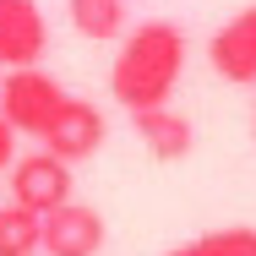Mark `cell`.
Returning a JSON list of instances; mask_svg holds the SVG:
<instances>
[{"label": "cell", "instance_id": "obj_6", "mask_svg": "<svg viewBox=\"0 0 256 256\" xmlns=\"http://www.w3.org/2000/svg\"><path fill=\"white\" fill-rule=\"evenodd\" d=\"M207 60H212V71H218L224 82H234V88H251L256 82V6L234 11V16L212 33Z\"/></svg>", "mask_w": 256, "mask_h": 256}, {"label": "cell", "instance_id": "obj_3", "mask_svg": "<svg viewBox=\"0 0 256 256\" xmlns=\"http://www.w3.org/2000/svg\"><path fill=\"white\" fill-rule=\"evenodd\" d=\"M11 202L33 207V212H50V207L71 202V164L54 158L50 148H33V153L11 158Z\"/></svg>", "mask_w": 256, "mask_h": 256}, {"label": "cell", "instance_id": "obj_5", "mask_svg": "<svg viewBox=\"0 0 256 256\" xmlns=\"http://www.w3.org/2000/svg\"><path fill=\"white\" fill-rule=\"evenodd\" d=\"M104 234V212L88 202H60L44 212V256H98Z\"/></svg>", "mask_w": 256, "mask_h": 256}, {"label": "cell", "instance_id": "obj_13", "mask_svg": "<svg viewBox=\"0 0 256 256\" xmlns=\"http://www.w3.org/2000/svg\"><path fill=\"white\" fill-rule=\"evenodd\" d=\"M251 136H256V114H251Z\"/></svg>", "mask_w": 256, "mask_h": 256}, {"label": "cell", "instance_id": "obj_4", "mask_svg": "<svg viewBox=\"0 0 256 256\" xmlns=\"http://www.w3.org/2000/svg\"><path fill=\"white\" fill-rule=\"evenodd\" d=\"M104 136H109V126H104V109H98V104L66 98L60 114L50 120V131L38 136V148H50L54 158H66V164L76 169V164H88V158L104 148Z\"/></svg>", "mask_w": 256, "mask_h": 256}, {"label": "cell", "instance_id": "obj_9", "mask_svg": "<svg viewBox=\"0 0 256 256\" xmlns=\"http://www.w3.org/2000/svg\"><path fill=\"white\" fill-rule=\"evenodd\" d=\"M44 251V212L22 202L0 207V256H38Z\"/></svg>", "mask_w": 256, "mask_h": 256}, {"label": "cell", "instance_id": "obj_10", "mask_svg": "<svg viewBox=\"0 0 256 256\" xmlns=\"http://www.w3.org/2000/svg\"><path fill=\"white\" fill-rule=\"evenodd\" d=\"M66 16H71V28L82 33V38H120V28H126V0H66Z\"/></svg>", "mask_w": 256, "mask_h": 256}, {"label": "cell", "instance_id": "obj_14", "mask_svg": "<svg viewBox=\"0 0 256 256\" xmlns=\"http://www.w3.org/2000/svg\"><path fill=\"white\" fill-rule=\"evenodd\" d=\"M0 76H6V66H0Z\"/></svg>", "mask_w": 256, "mask_h": 256}, {"label": "cell", "instance_id": "obj_8", "mask_svg": "<svg viewBox=\"0 0 256 256\" xmlns=\"http://www.w3.org/2000/svg\"><path fill=\"white\" fill-rule=\"evenodd\" d=\"M131 131L142 136V148L164 164H180V158H191L196 148V131H191V120L186 114H174L169 104H158V109H136L131 114Z\"/></svg>", "mask_w": 256, "mask_h": 256}, {"label": "cell", "instance_id": "obj_2", "mask_svg": "<svg viewBox=\"0 0 256 256\" xmlns=\"http://www.w3.org/2000/svg\"><path fill=\"white\" fill-rule=\"evenodd\" d=\"M66 104V88L44 66H6L0 76V114L16 126V136H44Z\"/></svg>", "mask_w": 256, "mask_h": 256}, {"label": "cell", "instance_id": "obj_1", "mask_svg": "<svg viewBox=\"0 0 256 256\" xmlns=\"http://www.w3.org/2000/svg\"><path fill=\"white\" fill-rule=\"evenodd\" d=\"M180 71H186V28L153 16V22H136L131 38L120 44L114 71H109V93L126 114L158 109L180 88Z\"/></svg>", "mask_w": 256, "mask_h": 256}, {"label": "cell", "instance_id": "obj_12", "mask_svg": "<svg viewBox=\"0 0 256 256\" xmlns=\"http://www.w3.org/2000/svg\"><path fill=\"white\" fill-rule=\"evenodd\" d=\"M11 158H16V126L0 114V169H11Z\"/></svg>", "mask_w": 256, "mask_h": 256}, {"label": "cell", "instance_id": "obj_11", "mask_svg": "<svg viewBox=\"0 0 256 256\" xmlns=\"http://www.w3.org/2000/svg\"><path fill=\"white\" fill-rule=\"evenodd\" d=\"M169 256H256V229L246 224H229V229H212L191 246H174Z\"/></svg>", "mask_w": 256, "mask_h": 256}, {"label": "cell", "instance_id": "obj_7", "mask_svg": "<svg viewBox=\"0 0 256 256\" xmlns=\"http://www.w3.org/2000/svg\"><path fill=\"white\" fill-rule=\"evenodd\" d=\"M50 50V22L38 0H0V66H38Z\"/></svg>", "mask_w": 256, "mask_h": 256}]
</instances>
